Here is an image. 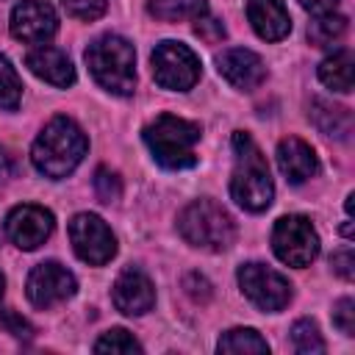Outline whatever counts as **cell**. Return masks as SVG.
Instances as JSON below:
<instances>
[{
	"instance_id": "obj_1",
	"label": "cell",
	"mask_w": 355,
	"mask_h": 355,
	"mask_svg": "<svg viewBox=\"0 0 355 355\" xmlns=\"http://www.w3.org/2000/svg\"><path fill=\"white\" fill-rule=\"evenodd\" d=\"M86 147V133L69 116H53L36 136L31 147V161L42 175L58 180L67 178L83 161Z\"/></svg>"
},
{
	"instance_id": "obj_2",
	"label": "cell",
	"mask_w": 355,
	"mask_h": 355,
	"mask_svg": "<svg viewBox=\"0 0 355 355\" xmlns=\"http://www.w3.org/2000/svg\"><path fill=\"white\" fill-rule=\"evenodd\" d=\"M233 155H236V169L230 178V197L247 211L269 208L275 194L269 164L250 133L244 130L233 133Z\"/></svg>"
},
{
	"instance_id": "obj_3",
	"label": "cell",
	"mask_w": 355,
	"mask_h": 355,
	"mask_svg": "<svg viewBox=\"0 0 355 355\" xmlns=\"http://www.w3.org/2000/svg\"><path fill=\"white\" fill-rule=\"evenodd\" d=\"M200 125L175 114H161L144 128V141L153 158L164 169H189L197 164L194 144L200 141Z\"/></svg>"
},
{
	"instance_id": "obj_4",
	"label": "cell",
	"mask_w": 355,
	"mask_h": 355,
	"mask_svg": "<svg viewBox=\"0 0 355 355\" xmlns=\"http://www.w3.org/2000/svg\"><path fill=\"white\" fill-rule=\"evenodd\" d=\"M86 64L94 80L111 94H130L136 86V53L133 44L116 33L100 36L86 50Z\"/></svg>"
},
{
	"instance_id": "obj_5",
	"label": "cell",
	"mask_w": 355,
	"mask_h": 355,
	"mask_svg": "<svg viewBox=\"0 0 355 355\" xmlns=\"http://www.w3.org/2000/svg\"><path fill=\"white\" fill-rule=\"evenodd\" d=\"M178 230L180 236L200 250H227L236 239V225L230 219V214L216 205L214 200H194L189 202L180 216H178Z\"/></svg>"
},
{
	"instance_id": "obj_6",
	"label": "cell",
	"mask_w": 355,
	"mask_h": 355,
	"mask_svg": "<svg viewBox=\"0 0 355 355\" xmlns=\"http://www.w3.org/2000/svg\"><path fill=\"white\" fill-rule=\"evenodd\" d=\"M153 78L161 89L189 92L200 80V58L183 42H161L153 50Z\"/></svg>"
},
{
	"instance_id": "obj_7",
	"label": "cell",
	"mask_w": 355,
	"mask_h": 355,
	"mask_svg": "<svg viewBox=\"0 0 355 355\" xmlns=\"http://www.w3.org/2000/svg\"><path fill=\"white\" fill-rule=\"evenodd\" d=\"M272 250L288 266H308L319 255V236L305 216H280L272 230Z\"/></svg>"
},
{
	"instance_id": "obj_8",
	"label": "cell",
	"mask_w": 355,
	"mask_h": 355,
	"mask_svg": "<svg viewBox=\"0 0 355 355\" xmlns=\"http://www.w3.org/2000/svg\"><path fill=\"white\" fill-rule=\"evenodd\" d=\"M239 286H241V291L247 294V300L255 308L269 311V313L283 311L288 305V300H291L288 280L280 272H275V269H269L263 263H244V266H239Z\"/></svg>"
},
{
	"instance_id": "obj_9",
	"label": "cell",
	"mask_w": 355,
	"mask_h": 355,
	"mask_svg": "<svg viewBox=\"0 0 355 355\" xmlns=\"http://www.w3.org/2000/svg\"><path fill=\"white\" fill-rule=\"evenodd\" d=\"M69 239L75 255L92 266H103L116 255V239L97 214H78L69 222Z\"/></svg>"
},
{
	"instance_id": "obj_10",
	"label": "cell",
	"mask_w": 355,
	"mask_h": 355,
	"mask_svg": "<svg viewBox=\"0 0 355 355\" xmlns=\"http://www.w3.org/2000/svg\"><path fill=\"white\" fill-rule=\"evenodd\" d=\"M75 288H78L75 275H72L67 266L55 263V261L39 263V266L28 275V286H25L28 300H31L36 308H50V305H55V302H64V300H69V297L75 294Z\"/></svg>"
},
{
	"instance_id": "obj_11",
	"label": "cell",
	"mask_w": 355,
	"mask_h": 355,
	"mask_svg": "<svg viewBox=\"0 0 355 355\" xmlns=\"http://www.w3.org/2000/svg\"><path fill=\"white\" fill-rule=\"evenodd\" d=\"M11 36L25 44H44L58 31V17L44 0H22L11 11Z\"/></svg>"
},
{
	"instance_id": "obj_12",
	"label": "cell",
	"mask_w": 355,
	"mask_h": 355,
	"mask_svg": "<svg viewBox=\"0 0 355 355\" xmlns=\"http://www.w3.org/2000/svg\"><path fill=\"white\" fill-rule=\"evenodd\" d=\"M53 214L42 205H17L8 216H6V236L22 247V250H36L39 244H44L53 233Z\"/></svg>"
},
{
	"instance_id": "obj_13",
	"label": "cell",
	"mask_w": 355,
	"mask_h": 355,
	"mask_svg": "<svg viewBox=\"0 0 355 355\" xmlns=\"http://www.w3.org/2000/svg\"><path fill=\"white\" fill-rule=\"evenodd\" d=\"M111 297H114L116 311H122L125 316H141V313H147V311L155 305L153 280H150L141 269H136V266H128V269L114 280Z\"/></svg>"
},
{
	"instance_id": "obj_14",
	"label": "cell",
	"mask_w": 355,
	"mask_h": 355,
	"mask_svg": "<svg viewBox=\"0 0 355 355\" xmlns=\"http://www.w3.org/2000/svg\"><path fill=\"white\" fill-rule=\"evenodd\" d=\"M219 75L241 92H252L255 86H261V80L266 78V67L261 61L258 53L247 50V47H230L216 58Z\"/></svg>"
},
{
	"instance_id": "obj_15",
	"label": "cell",
	"mask_w": 355,
	"mask_h": 355,
	"mask_svg": "<svg viewBox=\"0 0 355 355\" xmlns=\"http://www.w3.org/2000/svg\"><path fill=\"white\" fill-rule=\"evenodd\" d=\"M25 64L36 78H42V80H47L58 89H67V86L75 83V67H72L69 55L58 47L42 44V47H36L25 55Z\"/></svg>"
},
{
	"instance_id": "obj_16",
	"label": "cell",
	"mask_w": 355,
	"mask_h": 355,
	"mask_svg": "<svg viewBox=\"0 0 355 355\" xmlns=\"http://www.w3.org/2000/svg\"><path fill=\"white\" fill-rule=\"evenodd\" d=\"M277 166L288 183H305L319 172L316 153L311 150V144H305L297 136H288L277 144Z\"/></svg>"
},
{
	"instance_id": "obj_17",
	"label": "cell",
	"mask_w": 355,
	"mask_h": 355,
	"mask_svg": "<svg viewBox=\"0 0 355 355\" xmlns=\"http://www.w3.org/2000/svg\"><path fill=\"white\" fill-rule=\"evenodd\" d=\"M247 17L255 33L266 42H280L291 31V17L283 0H247Z\"/></svg>"
},
{
	"instance_id": "obj_18",
	"label": "cell",
	"mask_w": 355,
	"mask_h": 355,
	"mask_svg": "<svg viewBox=\"0 0 355 355\" xmlns=\"http://www.w3.org/2000/svg\"><path fill=\"white\" fill-rule=\"evenodd\" d=\"M311 119L316 122V128L327 136L336 139H347L352 133V114L344 105H333L327 100H313L311 103Z\"/></svg>"
},
{
	"instance_id": "obj_19",
	"label": "cell",
	"mask_w": 355,
	"mask_h": 355,
	"mask_svg": "<svg viewBox=\"0 0 355 355\" xmlns=\"http://www.w3.org/2000/svg\"><path fill=\"white\" fill-rule=\"evenodd\" d=\"M352 64H355L352 50L341 47L319 64V80L333 92H349L352 89Z\"/></svg>"
},
{
	"instance_id": "obj_20",
	"label": "cell",
	"mask_w": 355,
	"mask_h": 355,
	"mask_svg": "<svg viewBox=\"0 0 355 355\" xmlns=\"http://www.w3.org/2000/svg\"><path fill=\"white\" fill-rule=\"evenodd\" d=\"M147 11L155 19L164 22H180V19H200L208 14L205 0H147Z\"/></svg>"
},
{
	"instance_id": "obj_21",
	"label": "cell",
	"mask_w": 355,
	"mask_h": 355,
	"mask_svg": "<svg viewBox=\"0 0 355 355\" xmlns=\"http://www.w3.org/2000/svg\"><path fill=\"white\" fill-rule=\"evenodd\" d=\"M216 349L219 352H255V355H266L269 352V344L252 327H233V330L222 333Z\"/></svg>"
},
{
	"instance_id": "obj_22",
	"label": "cell",
	"mask_w": 355,
	"mask_h": 355,
	"mask_svg": "<svg viewBox=\"0 0 355 355\" xmlns=\"http://www.w3.org/2000/svg\"><path fill=\"white\" fill-rule=\"evenodd\" d=\"M347 31V19L341 14H327V17H313V22L308 25V39L316 47H333V42H338Z\"/></svg>"
},
{
	"instance_id": "obj_23",
	"label": "cell",
	"mask_w": 355,
	"mask_h": 355,
	"mask_svg": "<svg viewBox=\"0 0 355 355\" xmlns=\"http://www.w3.org/2000/svg\"><path fill=\"white\" fill-rule=\"evenodd\" d=\"M19 97H22V83H19V75L17 69L8 64V58L0 55V108H17L19 105Z\"/></svg>"
},
{
	"instance_id": "obj_24",
	"label": "cell",
	"mask_w": 355,
	"mask_h": 355,
	"mask_svg": "<svg viewBox=\"0 0 355 355\" xmlns=\"http://www.w3.org/2000/svg\"><path fill=\"white\" fill-rule=\"evenodd\" d=\"M291 341L297 347V352L302 355H316V352H324V341L316 330V324L311 319H300L294 327H291Z\"/></svg>"
},
{
	"instance_id": "obj_25",
	"label": "cell",
	"mask_w": 355,
	"mask_h": 355,
	"mask_svg": "<svg viewBox=\"0 0 355 355\" xmlns=\"http://www.w3.org/2000/svg\"><path fill=\"white\" fill-rule=\"evenodd\" d=\"M94 352H122V355H128V352H141V344L128 330L114 327V330H108L97 338Z\"/></svg>"
},
{
	"instance_id": "obj_26",
	"label": "cell",
	"mask_w": 355,
	"mask_h": 355,
	"mask_svg": "<svg viewBox=\"0 0 355 355\" xmlns=\"http://www.w3.org/2000/svg\"><path fill=\"white\" fill-rule=\"evenodd\" d=\"M94 191H97V197H100L103 202L119 200V194H122V180H119V175L111 172V169H105V166H100V169L94 172Z\"/></svg>"
},
{
	"instance_id": "obj_27",
	"label": "cell",
	"mask_w": 355,
	"mask_h": 355,
	"mask_svg": "<svg viewBox=\"0 0 355 355\" xmlns=\"http://www.w3.org/2000/svg\"><path fill=\"white\" fill-rule=\"evenodd\" d=\"M61 3H64L69 17L83 19V22H92V19L103 17L105 6H108V0H61Z\"/></svg>"
},
{
	"instance_id": "obj_28",
	"label": "cell",
	"mask_w": 355,
	"mask_h": 355,
	"mask_svg": "<svg viewBox=\"0 0 355 355\" xmlns=\"http://www.w3.org/2000/svg\"><path fill=\"white\" fill-rule=\"evenodd\" d=\"M333 324L344 336H352L355 333V302L349 297H344V300L336 302V308H333Z\"/></svg>"
},
{
	"instance_id": "obj_29",
	"label": "cell",
	"mask_w": 355,
	"mask_h": 355,
	"mask_svg": "<svg viewBox=\"0 0 355 355\" xmlns=\"http://www.w3.org/2000/svg\"><path fill=\"white\" fill-rule=\"evenodd\" d=\"M0 322H3L6 330H8L11 336H17V338H31V336H33V327H31L22 316H17L14 311H3V313H0Z\"/></svg>"
},
{
	"instance_id": "obj_30",
	"label": "cell",
	"mask_w": 355,
	"mask_h": 355,
	"mask_svg": "<svg viewBox=\"0 0 355 355\" xmlns=\"http://www.w3.org/2000/svg\"><path fill=\"white\" fill-rule=\"evenodd\" d=\"M194 31H197V36L205 39V42H219V39H225V25H222L219 19H205V17H200Z\"/></svg>"
},
{
	"instance_id": "obj_31",
	"label": "cell",
	"mask_w": 355,
	"mask_h": 355,
	"mask_svg": "<svg viewBox=\"0 0 355 355\" xmlns=\"http://www.w3.org/2000/svg\"><path fill=\"white\" fill-rule=\"evenodd\" d=\"M183 286H186L189 297H191V300H197V302L211 297V286H208V280H205V277H200L197 272H191V275L183 280Z\"/></svg>"
},
{
	"instance_id": "obj_32",
	"label": "cell",
	"mask_w": 355,
	"mask_h": 355,
	"mask_svg": "<svg viewBox=\"0 0 355 355\" xmlns=\"http://www.w3.org/2000/svg\"><path fill=\"white\" fill-rule=\"evenodd\" d=\"M330 263H333V269H336L344 280H352V275H355V269H352V266H355V255H352V250H341V252H336Z\"/></svg>"
},
{
	"instance_id": "obj_33",
	"label": "cell",
	"mask_w": 355,
	"mask_h": 355,
	"mask_svg": "<svg viewBox=\"0 0 355 355\" xmlns=\"http://www.w3.org/2000/svg\"><path fill=\"white\" fill-rule=\"evenodd\" d=\"M300 6L311 14V17H327V14H338V0H300Z\"/></svg>"
},
{
	"instance_id": "obj_34",
	"label": "cell",
	"mask_w": 355,
	"mask_h": 355,
	"mask_svg": "<svg viewBox=\"0 0 355 355\" xmlns=\"http://www.w3.org/2000/svg\"><path fill=\"white\" fill-rule=\"evenodd\" d=\"M3 169H6V155H3V150H0V175H3Z\"/></svg>"
},
{
	"instance_id": "obj_35",
	"label": "cell",
	"mask_w": 355,
	"mask_h": 355,
	"mask_svg": "<svg viewBox=\"0 0 355 355\" xmlns=\"http://www.w3.org/2000/svg\"><path fill=\"white\" fill-rule=\"evenodd\" d=\"M3 286H6V280H3V275H0V297H3Z\"/></svg>"
}]
</instances>
